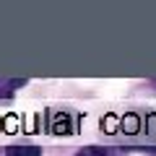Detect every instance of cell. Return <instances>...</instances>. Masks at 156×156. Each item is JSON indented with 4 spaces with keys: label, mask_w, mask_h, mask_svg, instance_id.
Returning <instances> with one entry per match:
<instances>
[{
    "label": "cell",
    "mask_w": 156,
    "mask_h": 156,
    "mask_svg": "<svg viewBox=\"0 0 156 156\" xmlns=\"http://www.w3.org/2000/svg\"><path fill=\"white\" fill-rule=\"evenodd\" d=\"M5 156H42V148H37V146H8Z\"/></svg>",
    "instance_id": "1"
},
{
    "label": "cell",
    "mask_w": 156,
    "mask_h": 156,
    "mask_svg": "<svg viewBox=\"0 0 156 156\" xmlns=\"http://www.w3.org/2000/svg\"><path fill=\"white\" fill-rule=\"evenodd\" d=\"M26 83L23 78H13V81H0V94H11L13 89H21Z\"/></svg>",
    "instance_id": "2"
},
{
    "label": "cell",
    "mask_w": 156,
    "mask_h": 156,
    "mask_svg": "<svg viewBox=\"0 0 156 156\" xmlns=\"http://www.w3.org/2000/svg\"><path fill=\"white\" fill-rule=\"evenodd\" d=\"M112 151L109 148H94V146H91V148H83V151H78L76 156H109Z\"/></svg>",
    "instance_id": "3"
}]
</instances>
